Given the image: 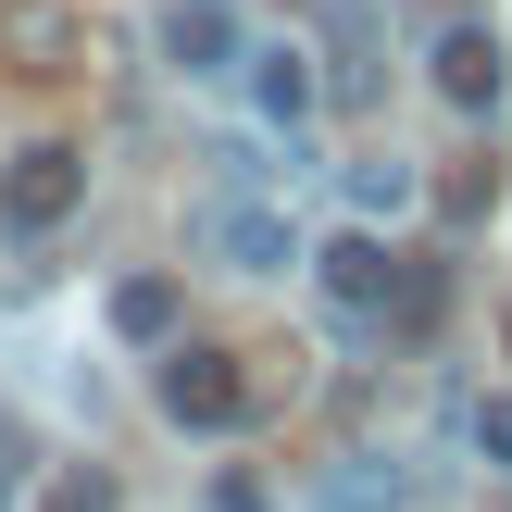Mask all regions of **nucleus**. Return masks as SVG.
Returning <instances> with one entry per match:
<instances>
[{
	"mask_svg": "<svg viewBox=\"0 0 512 512\" xmlns=\"http://www.w3.org/2000/svg\"><path fill=\"white\" fill-rule=\"evenodd\" d=\"M500 338H512V313H500Z\"/></svg>",
	"mask_w": 512,
	"mask_h": 512,
	"instance_id": "nucleus-16",
	"label": "nucleus"
},
{
	"mask_svg": "<svg viewBox=\"0 0 512 512\" xmlns=\"http://www.w3.org/2000/svg\"><path fill=\"white\" fill-rule=\"evenodd\" d=\"M325 50H338V100H375V13L325 0Z\"/></svg>",
	"mask_w": 512,
	"mask_h": 512,
	"instance_id": "nucleus-9",
	"label": "nucleus"
},
{
	"mask_svg": "<svg viewBox=\"0 0 512 512\" xmlns=\"http://www.w3.org/2000/svg\"><path fill=\"white\" fill-rule=\"evenodd\" d=\"M313 275H325V300H338L350 325H388L400 300H413V263H400V250L375 238V225H350V238H325V250H313Z\"/></svg>",
	"mask_w": 512,
	"mask_h": 512,
	"instance_id": "nucleus-2",
	"label": "nucleus"
},
{
	"mask_svg": "<svg viewBox=\"0 0 512 512\" xmlns=\"http://www.w3.org/2000/svg\"><path fill=\"white\" fill-rule=\"evenodd\" d=\"M350 200H363V213H413V163H363Z\"/></svg>",
	"mask_w": 512,
	"mask_h": 512,
	"instance_id": "nucleus-11",
	"label": "nucleus"
},
{
	"mask_svg": "<svg viewBox=\"0 0 512 512\" xmlns=\"http://www.w3.org/2000/svg\"><path fill=\"white\" fill-rule=\"evenodd\" d=\"M0 38H13V63H25V75H63V50H75V25L50 13V0H13V13H0Z\"/></svg>",
	"mask_w": 512,
	"mask_h": 512,
	"instance_id": "nucleus-10",
	"label": "nucleus"
},
{
	"mask_svg": "<svg viewBox=\"0 0 512 512\" xmlns=\"http://www.w3.org/2000/svg\"><path fill=\"white\" fill-rule=\"evenodd\" d=\"M75 200H88V150H25V163L0 175V225H13V238H50Z\"/></svg>",
	"mask_w": 512,
	"mask_h": 512,
	"instance_id": "nucleus-5",
	"label": "nucleus"
},
{
	"mask_svg": "<svg viewBox=\"0 0 512 512\" xmlns=\"http://www.w3.org/2000/svg\"><path fill=\"white\" fill-rule=\"evenodd\" d=\"M25 475H38V450H25V438H13V425H0V512H13V500H25Z\"/></svg>",
	"mask_w": 512,
	"mask_h": 512,
	"instance_id": "nucleus-13",
	"label": "nucleus"
},
{
	"mask_svg": "<svg viewBox=\"0 0 512 512\" xmlns=\"http://www.w3.org/2000/svg\"><path fill=\"white\" fill-rule=\"evenodd\" d=\"M425 75H438V100H450L463 125H488V113H500V88H512L500 25H488V13H450V25H438V50H425Z\"/></svg>",
	"mask_w": 512,
	"mask_h": 512,
	"instance_id": "nucleus-3",
	"label": "nucleus"
},
{
	"mask_svg": "<svg viewBox=\"0 0 512 512\" xmlns=\"http://www.w3.org/2000/svg\"><path fill=\"white\" fill-rule=\"evenodd\" d=\"M150 400H163V425H188V438H238V425H250V375L225 363V350H200V338L163 350Z\"/></svg>",
	"mask_w": 512,
	"mask_h": 512,
	"instance_id": "nucleus-1",
	"label": "nucleus"
},
{
	"mask_svg": "<svg viewBox=\"0 0 512 512\" xmlns=\"http://www.w3.org/2000/svg\"><path fill=\"white\" fill-rule=\"evenodd\" d=\"M238 75H250V113H263L275 138H300V125H313V100H325V75H313V50H300V38H263Z\"/></svg>",
	"mask_w": 512,
	"mask_h": 512,
	"instance_id": "nucleus-6",
	"label": "nucleus"
},
{
	"mask_svg": "<svg viewBox=\"0 0 512 512\" xmlns=\"http://www.w3.org/2000/svg\"><path fill=\"white\" fill-rule=\"evenodd\" d=\"M200 250H213L225 275H300V263H313L275 200H213V213H200Z\"/></svg>",
	"mask_w": 512,
	"mask_h": 512,
	"instance_id": "nucleus-4",
	"label": "nucleus"
},
{
	"mask_svg": "<svg viewBox=\"0 0 512 512\" xmlns=\"http://www.w3.org/2000/svg\"><path fill=\"white\" fill-rule=\"evenodd\" d=\"M113 338L175 350V275H125V288H113Z\"/></svg>",
	"mask_w": 512,
	"mask_h": 512,
	"instance_id": "nucleus-8",
	"label": "nucleus"
},
{
	"mask_svg": "<svg viewBox=\"0 0 512 512\" xmlns=\"http://www.w3.org/2000/svg\"><path fill=\"white\" fill-rule=\"evenodd\" d=\"M475 450L512 475V388H488V400H475Z\"/></svg>",
	"mask_w": 512,
	"mask_h": 512,
	"instance_id": "nucleus-12",
	"label": "nucleus"
},
{
	"mask_svg": "<svg viewBox=\"0 0 512 512\" xmlns=\"http://www.w3.org/2000/svg\"><path fill=\"white\" fill-rule=\"evenodd\" d=\"M163 63H175V75H238L250 38H238L225 0H175V13H163Z\"/></svg>",
	"mask_w": 512,
	"mask_h": 512,
	"instance_id": "nucleus-7",
	"label": "nucleus"
},
{
	"mask_svg": "<svg viewBox=\"0 0 512 512\" xmlns=\"http://www.w3.org/2000/svg\"><path fill=\"white\" fill-rule=\"evenodd\" d=\"M50 512H113V475H75V488L50 500Z\"/></svg>",
	"mask_w": 512,
	"mask_h": 512,
	"instance_id": "nucleus-14",
	"label": "nucleus"
},
{
	"mask_svg": "<svg viewBox=\"0 0 512 512\" xmlns=\"http://www.w3.org/2000/svg\"><path fill=\"white\" fill-rule=\"evenodd\" d=\"M213 512H263V500H250V475H225V488H213Z\"/></svg>",
	"mask_w": 512,
	"mask_h": 512,
	"instance_id": "nucleus-15",
	"label": "nucleus"
}]
</instances>
